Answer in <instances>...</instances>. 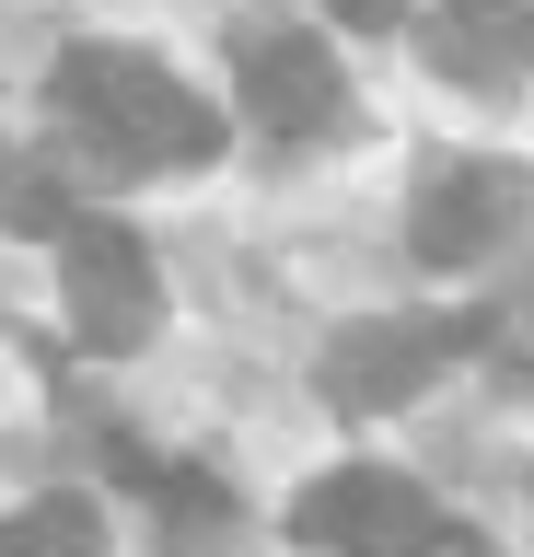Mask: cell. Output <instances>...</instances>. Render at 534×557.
<instances>
[{
  "mask_svg": "<svg viewBox=\"0 0 534 557\" xmlns=\"http://www.w3.org/2000/svg\"><path fill=\"white\" fill-rule=\"evenodd\" d=\"M59 104H71V128L105 151V163L151 174V163H210L221 151V104H198L163 59L140 47H71L59 59Z\"/></svg>",
  "mask_w": 534,
  "mask_h": 557,
  "instance_id": "cell-1",
  "label": "cell"
},
{
  "mask_svg": "<svg viewBox=\"0 0 534 557\" xmlns=\"http://www.w3.org/2000/svg\"><path fill=\"white\" fill-rule=\"evenodd\" d=\"M290 546L314 557H454V522L384 465H337L290 499Z\"/></svg>",
  "mask_w": 534,
  "mask_h": 557,
  "instance_id": "cell-2",
  "label": "cell"
},
{
  "mask_svg": "<svg viewBox=\"0 0 534 557\" xmlns=\"http://www.w3.org/2000/svg\"><path fill=\"white\" fill-rule=\"evenodd\" d=\"M59 290H71V337L105 348V360L151 348V325H163L151 244L128 233V221H94V209H71V233H59Z\"/></svg>",
  "mask_w": 534,
  "mask_h": 557,
  "instance_id": "cell-3",
  "label": "cell"
},
{
  "mask_svg": "<svg viewBox=\"0 0 534 557\" xmlns=\"http://www.w3.org/2000/svg\"><path fill=\"white\" fill-rule=\"evenodd\" d=\"M476 337H488V325H464V313H384V325H349V337L325 348V395L360 407V418L407 407V395H419L454 348H476Z\"/></svg>",
  "mask_w": 534,
  "mask_h": 557,
  "instance_id": "cell-4",
  "label": "cell"
},
{
  "mask_svg": "<svg viewBox=\"0 0 534 557\" xmlns=\"http://www.w3.org/2000/svg\"><path fill=\"white\" fill-rule=\"evenodd\" d=\"M245 116L268 139H337L349 128V70L314 35H256L245 47Z\"/></svg>",
  "mask_w": 534,
  "mask_h": 557,
  "instance_id": "cell-5",
  "label": "cell"
},
{
  "mask_svg": "<svg viewBox=\"0 0 534 557\" xmlns=\"http://www.w3.org/2000/svg\"><path fill=\"white\" fill-rule=\"evenodd\" d=\"M419 47L442 82H523L534 70V0H430Z\"/></svg>",
  "mask_w": 534,
  "mask_h": 557,
  "instance_id": "cell-6",
  "label": "cell"
},
{
  "mask_svg": "<svg viewBox=\"0 0 534 557\" xmlns=\"http://www.w3.org/2000/svg\"><path fill=\"white\" fill-rule=\"evenodd\" d=\"M511 209H523V174H511V163H454V174L419 198L407 244H419L430 268H476V256L511 233Z\"/></svg>",
  "mask_w": 534,
  "mask_h": 557,
  "instance_id": "cell-7",
  "label": "cell"
},
{
  "mask_svg": "<svg viewBox=\"0 0 534 557\" xmlns=\"http://www.w3.org/2000/svg\"><path fill=\"white\" fill-rule=\"evenodd\" d=\"M0 557H105V522H94V499H36V511L0 522Z\"/></svg>",
  "mask_w": 534,
  "mask_h": 557,
  "instance_id": "cell-8",
  "label": "cell"
},
{
  "mask_svg": "<svg viewBox=\"0 0 534 557\" xmlns=\"http://www.w3.org/2000/svg\"><path fill=\"white\" fill-rule=\"evenodd\" d=\"M0 221H12V233H71V198H59V186H47V174H12V186H0Z\"/></svg>",
  "mask_w": 534,
  "mask_h": 557,
  "instance_id": "cell-9",
  "label": "cell"
},
{
  "mask_svg": "<svg viewBox=\"0 0 534 557\" xmlns=\"http://www.w3.org/2000/svg\"><path fill=\"white\" fill-rule=\"evenodd\" d=\"M325 12H337V24H407L419 0H325Z\"/></svg>",
  "mask_w": 534,
  "mask_h": 557,
  "instance_id": "cell-10",
  "label": "cell"
},
{
  "mask_svg": "<svg viewBox=\"0 0 534 557\" xmlns=\"http://www.w3.org/2000/svg\"><path fill=\"white\" fill-rule=\"evenodd\" d=\"M0 186H12V151H0Z\"/></svg>",
  "mask_w": 534,
  "mask_h": 557,
  "instance_id": "cell-11",
  "label": "cell"
}]
</instances>
